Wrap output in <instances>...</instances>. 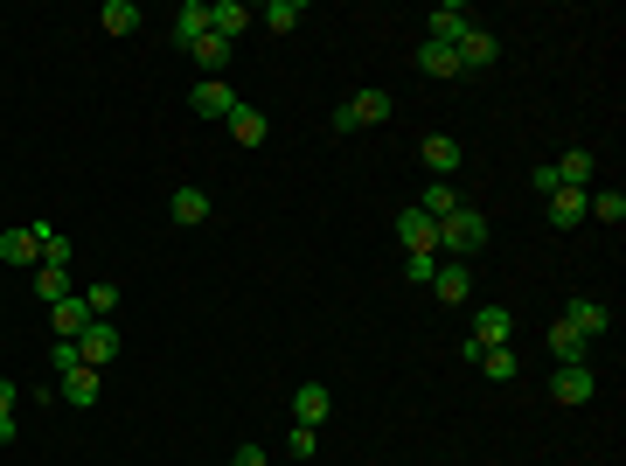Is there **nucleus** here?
<instances>
[{"mask_svg": "<svg viewBox=\"0 0 626 466\" xmlns=\"http://www.w3.org/2000/svg\"><path fill=\"white\" fill-rule=\"evenodd\" d=\"M56 390H63V404H98L105 397V369H70V376H56Z\"/></svg>", "mask_w": 626, "mask_h": 466, "instance_id": "11", "label": "nucleus"}, {"mask_svg": "<svg viewBox=\"0 0 626 466\" xmlns=\"http://www.w3.org/2000/svg\"><path fill=\"white\" fill-rule=\"evenodd\" d=\"M77 362H84V355H77V341H56V376H70Z\"/></svg>", "mask_w": 626, "mask_h": 466, "instance_id": "35", "label": "nucleus"}, {"mask_svg": "<svg viewBox=\"0 0 626 466\" xmlns=\"http://www.w3.org/2000/svg\"><path fill=\"white\" fill-rule=\"evenodd\" d=\"M543 202H550V223H557V230L585 223V188H557V195H543Z\"/></svg>", "mask_w": 626, "mask_h": 466, "instance_id": "25", "label": "nucleus"}, {"mask_svg": "<svg viewBox=\"0 0 626 466\" xmlns=\"http://www.w3.org/2000/svg\"><path fill=\"white\" fill-rule=\"evenodd\" d=\"M167 35H174L181 49H188V42H202V35H209V0H181V7H174V21H167Z\"/></svg>", "mask_w": 626, "mask_h": 466, "instance_id": "10", "label": "nucleus"}, {"mask_svg": "<svg viewBox=\"0 0 626 466\" xmlns=\"http://www.w3.org/2000/svg\"><path fill=\"white\" fill-rule=\"evenodd\" d=\"M258 21H265V28H279V35H286V28H300V21H307V0H272V7H265V14H258Z\"/></svg>", "mask_w": 626, "mask_h": 466, "instance_id": "29", "label": "nucleus"}, {"mask_svg": "<svg viewBox=\"0 0 626 466\" xmlns=\"http://www.w3.org/2000/svg\"><path fill=\"white\" fill-rule=\"evenodd\" d=\"M348 119H355V126H383V119H390V91H355V98H348Z\"/></svg>", "mask_w": 626, "mask_h": 466, "instance_id": "23", "label": "nucleus"}, {"mask_svg": "<svg viewBox=\"0 0 626 466\" xmlns=\"http://www.w3.org/2000/svg\"><path fill=\"white\" fill-rule=\"evenodd\" d=\"M98 21H105V35H133L147 14H140V0H105V14H98Z\"/></svg>", "mask_w": 626, "mask_h": 466, "instance_id": "26", "label": "nucleus"}, {"mask_svg": "<svg viewBox=\"0 0 626 466\" xmlns=\"http://www.w3.org/2000/svg\"><path fill=\"white\" fill-rule=\"evenodd\" d=\"M404 279L411 286H432L439 279V251H404Z\"/></svg>", "mask_w": 626, "mask_h": 466, "instance_id": "31", "label": "nucleus"}, {"mask_svg": "<svg viewBox=\"0 0 626 466\" xmlns=\"http://www.w3.org/2000/svg\"><path fill=\"white\" fill-rule=\"evenodd\" d=\"M35 300H70V272H56V265H35Z\"/></svg>", "mask_w": 626, "mask_h": 466, "instance_id": "30", "label": "nucleus"}, {"mask_svg": "<svg viewBox=\"0 0 626 466\" xmlns=\"http://www.w3.org/2000/svg\"><path fill=\"white\" fill-rule=\"evenodd\" d=\"M237 105H244V98L230 91V77H202V84L188 91V112H195V119H230Z\"/></svg>", "mask_w": 626, "mask_h": 466, "instance_id": "2", "label": "nucleus"}, {"mask_svg": "<svg viewBox=\"0 0 626 466\" xmlns=\"http://www.w3.org/2000/svg\"><path fill=\"white\" fill-rule=\"evenodd\" d=\"M467 28H473V14L460 7V0H446V7H432V42H446V49H453V42H460Z\"/></svg>", "mask_w": 626, "mask_h": 466, "instance_id": "19", "label": "nucleus"}, {"mask_svg": "<svg viewBox=\"0 0 626 466\" xmlns=\"http://www.w3.org/2000/svg\"><path fill=\"white\" fill-rule=\"evenodd\" d=\"M14 397H21V390H14V383H7V376H0V418H7V411H14Z\"/></svg>", "mask_w": 626, "mask_h": 466, "instance_id": "37", "label": "nucleus"}, {"mask_svg": "<svg viewBox=\"0 0 626 466\" xmlns=\"http://www.w3.org/2000/svg\"><path fill=\"white\" fill-rule=\"evenodd\" d=\"M286 453H293V460H313V453H320V432H313V425H293Z\"/></svg>", "mask_w": 626, "mask_h": 466, "instance_id": "34", "label": "nucleus"}, {"mask_svg": "<svg viewBox=\"0 0 626 466\" xmlns=\"http://www.w3.org/2000/svg\"><path fill=\"white\" fill-rule=\"evenodd\" d=\"M508 334H515V313L508 307H473V334L467 341H480V348H508Z\"/></svg>", "mask_w": 626, "mask_h": 466, "instance_id": "6", "label": "nucleus"}, {"mask_svg": "<svg viewBox=\"0 0 626 466\" xmlns=\"http://www.w3.org/2000/svg\"><path fill=\"white\" fill-rule=\"evenodd\" d=\"M480 244H487V216H480L473 202H460V209L439 223V258H460V265H467Z\"/></svg>", "mask_w": 626, "mask_h": 466, "instance_id": "1", "label": "nucleus"}, {"mask_svg": "<svg viewBox=\"0 0 626 466\" xmlns=\"http://www.w3.org/2000/svg\"><path fill=\"white\" fill-rule=\"evenodd\" d=\"M453 56H460V77H473V70H494V63H501V42H494V35L473 21L467 35L453 42Z\"/></svg>", "mask_w": 626, "mask_h": 466, "instance_id": "4", "label": "nucleus"}, {"mask_svg": "<svg viewBox=\"0 0 626 466\" xmlns=\"http://www.w3.org/2000/svg\"><path fill=\"white\" fill-rule=\"evenodd\" d=\"M49 320H56V341H77V334L91 327V307H84V293L56 300V307H49Z\"/></svg>", "mask_w": 626, "mask_h": 466, "instance_id": "16", "label": "nucleus"}, {"mask_svg": "<svg viewBox=\"0 0 626 466\" xmlns=\"http://www.w3.org/2000/svg\"><path fill=\"white\" fill-rule=\"evenodd\" d=\"M223 133H230L237 147H265V112H258V105H237V112L223 119Z\"/></svg>", "mask_w": 626, "mask_h": 466, "instance_id": "17", "label": "nucleus"}, {"mask_svg": "<svg viewBox=\"0 0 626 466\" xmlns=\"http://www.w3.org/2000/svg\"><path fill=\"white\" fill-rule=\"evenodd\" d=\"M411 209H418V216H432V223H446V216L460 209V188H446V181H432V188H425V195H418Z\"/></svg>", "mask_w": 626, "mask_h": 466, "instance_id": "24", "label": "nucleus"}, {"mask_svg": "<svg viewBox=\"0 0 626 466\" xmlns=\"http://www.w3.org/2000/svg\"><path fill=\"white\" fill-rule=\"evenodd\" d=\"M592 390H599L592 383V362H557L550 369V397L557 404H592Z\"/></svg>", "mask_w": 626, "mask_h": 466, "instance_id": "3", "label": "nucleus"}, {"mask_svg": "<svg viewBox=\"0 0 626 466\" xmlns=\"http://www.w3.org/2000/svg\"><path fill=\"white\" fill-rule=\"evenodd\" d=\"M550 174H557V188H592L599 160H592V147H571V154H557V160H550Z\"/></svg>", "mask_w": 626, "mask_h": 466, "instance_id": "9", "label": "nucleus"}, {"mask_svg": "<svg viewBox=\"0 0 626 466\" xmlns=\"http://www.w3.org/2000/svg\"><path fill=\"white\" fill-rule=\"evenodd\" d=\"M418 154H425V167H432V174H439V181H446V174H453V167H460V140H453V133H432V140H425V147H418Z\"/></svg>", "mask_w": 626, "mask_h": 466, "instance_id": "21", "label": "nucleus"}, {"mask_svg": "<svg viewBox=\"0 0 626 466\" xmlns=\"http://www.w3.org/2000/svg\"><path fill=\"white\" fill-rule=\"evenodd\" d=\"M77 355H84V369H112V355H119V327H112V320H91V327L77 334Z\"/></svg>", "mask_w": 626, "mask_h": 466, "instance_id": "5", "label": "nucleus"}, {"mask_svg": "<svg viewBox=\"0 0 626 466\" xmlns=\"http://www.w3.org/2000/svg\"><path fill=\"white\" fill-rule=\"evenodd\" d=\"M564 320H571L585 341H599V334L613 327V307H606V300H564Z\"/></svg>", "mask_w": 626, "mask_h": 466, "instance_id": "12", "label": "nucleus"}, {"mask_svg": "<svg viewBox=\"0 0 626 466\" xmlns=\"http://www.w3.org/2000/svg\"><path fill=\"white\" fill-rule=\"evenodd\" d=\"M0 258H7V265H42V251H35L28 223H21V230H0Z\"/></svg>", "mask_w": 626, "mask_h": 466, "instance_id": "27", "label": "nucleus"}, {"mask_svg": "<svg viewBox=\"0 0 626 466\" xmlns=\"http://www.w3.org/2000/svg\"><path fill=\"white\" fill-rule=\"evenodd\" d=\"M251 21H258V14H251L244 0H209V28H216L223 42H237V35H244Z\"/></svg>", "mask_w": 626, "mask_h": 466, "instance_id": "13", "label": "nucleus"}, {"mask_svg": "<svg viewBox=\"0 0 626 466\" xmlns=\"http://www.w3.org/2000/svg\"><path fill=\"white\" fill-rule=\"evenodd\" d=\"M188 63H195V70H209V77H216V70H230V42H223V35H216V28H209V35H202V42H188Z\"/></svg>", "mask_w": 626, "mask_h": 466, "instance_id": "20", "label": "nucleus"}, {"mask_svg": "<svg viewBox=\"0 0 626 466\" xmlns=\"http://www.w3.org/2000/svg\"><path fill=\"white\" fill-rule=\"evenodd\" d=\"M550 355H557V362H592V341L557 313V320H550Z\"/></svg>", "mask_w": 626, "mask_h": 466, "instance_id": "15", "label": "nucleus"}, {"mask_svg": "<svg viewBox=\"0 0 626 466\" xmlns=\"http://www.w3.org/2000/svg\"><path fill=\"white\" fill-rule=\"evenodd\" d=\"M230 466H272V460H265V446H237V460Z\"/></svg>", "mask_w": 626, "mask_h": 466, "instance_id": "36", "label": "nucleus"}, {"mask_svg": "<svg viewBox=\"0 0 626 466\" xmlns=\"http://www.w3.org/2000/svg\"><path fill=\"white\" fill-rule=\"evenodd\" d=\"M515 369H522V362H515L508 348H480V376H494V383H515Z\"/></svg>", "mask_w": 626, "mask_h": 466, "instance_id": "32", "label": "nucleus"}, {"mask_svg": "<svg viewBox=\"0 0 626 466\" xmlns=\"http://www.w3.org/2000/svg\"><path fill=\"white\" fill-rule=\"evenodd\" d=\"M585 216H599V223H626V188H585Z\"/></svg>", "mask_w": 626, "mask_h": 466, "instance_id": "22", "label": "nucleus"}, {"mask_svg": "<svg viewBox=\"0 0 626 466\" xmlns=\"http://www.w3.org/2000/svg\"><path fill=\"white\" fill-rule=\"evenodd\" d=\"M167 216H174L181 230H195V223H209V195H202V188H174V195H167Z\"/></svg>", "mask_w": 626, "mask_h": 466, "instance_id": "18", "label": "nucleus"}, {"mask_svg": "<svg viewBox=\"0 0 626 466\" xmlns=\"http://www.w3.org/2000/svg\"><path fill=\"white\" fill-rule=\"evenodd\" d=\"M84 307H91V320H112V307H119V286H112V279L84 286Z\"/></svg>", "mask_w": 626, "mask_h": 466, "instance_id": "33", "label": "nucleus"}, {"mask_svg": "<svg viewBox=\"0 0 626 466\" xmlns=\"http://www.w3.org/2000/svg\"><path fill=\"white\" fill-rule=\"evenodd\" d=\"M327 418H334V397H327V383H300V390H293V425H313V432H320Z\"/></svg>", "mask_w": 626, "mask_h": 466, "instance_id": "7", "label": "nucleus"}, {"mask_svg": "<svg viewBox=\"0 0 626 466\" xmlns=\"http://www.w3.org/2000/svg\"><path fill=\"white\" fill-rule=\"evenodd\" d=\"M397 244H404V251H439V223L418 216V209H404V216H397Z\"/></svg>", "mask_w": 626, "mask_h": 466, "instance_id": "14", "label": "nucleus"}, {"mask_svg": "<svg viewBox=\"0 0 626 466\" xmlns=\"http://www.w3.org/2000/svg\"><path fill=\"white\" fill-rule=\"evenodd\" d=\"M432 293H439L446 307H467V300H473V272L460 265V258H439V279H432Z\"/></svg>", "mask_w": 626, "mask_h": 466, "instance_id": "8", "label": "nucleus"}, {"mask_svg": "<svg viewBox=\"0 0 626 466\" xmlns=\"http://www.w3.org/2000/svg\"><path fill=\"white\" fill-rule=\"evenodd\" d=\"M418 70H425V77H460V56H453L446 42H425V49H418Z\"/></svg>", "mask_w": 626, "mask_h": 466, "instance_id": "28", "label": "nucleus"}]
</instances>
